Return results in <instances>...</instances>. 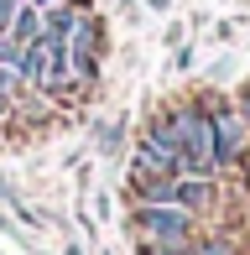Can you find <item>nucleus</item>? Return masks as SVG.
I'll use <instances>...</instances> for the list:
<instances>
[{
	"label": "nucleus",
	"instance_id": "1",
	"mask_svg": "<svg viewBox=\"0 0 250 255\" xmlns=\"http://www.w3.org/2000/svg\"><path fill=\"white\" fill-rule=\"evenodd\" d=\"M177 130V146H183V172H198V177H214L219 172V156H214V125L203 104H183V110L167 115Z\"/></svg>",
	"mask_w": 250,
	"mask_h": 255
},
{
	"label": "nucleus",
	"instance_id": "2",
	"mask_svg": "<svg viewBox=\"0 0 250 255\" xmlns=\"http://www.w3.org/2000/svg\"><path fill=\"white\" fill-rule=\"evenodd\" d=\"M130 224H135L141 240H151V245H162V250L193 245V214L183 203H141L130 214Z\"/></svg>",
	"mask_w": 250,
	"mask_h": 255
},
{
	"label": "nucleus",
	"instance_id": "3",
	"mask_svg": "<svg viewBox=\"0 0 250 255\" xmlns=\"http://www.w3.org/2000/svg\"><path fill=\"white\" fill-rule=\"evenodd\" d=\"M130 172H151V177H177L183 172V146H177V130L172 120H151L141 135V146H135V167Z\"/></svg>",
	"mask_w": 250,
	"mask_h": 255
},
{
	"label": "nucleus",
	"instance_id": "4",
	"mask_svg": "<svg viewBox=\"0 0 250 255\" xmlns=\"http://www.w3.org/2000/svg\"><path fill=\"white\" fill-rule=\"evenodd\" d=\"M203 110H209V125H214V156H219V167L240 161L245 156V135H250L240 104H230V99L214 94V99H203Z\"/></svg>",
	"mask_w": 250,
	"mask_h": 255
},
{
	"label": "nucleus",
	"instance_id": "5",
	"mask_svg": "<svg viewBox=\"0 0 250 255\" xmlns=\"http://www.w3.org/2000/svg\"><path fill=\"white\" fill-rule=\"evenodd\" d=\"M99 47H105V31H99V21L89 16V5H84L73 37H68V68H73V78H84V84L99 78Z\"/></svg>",
	"mask_w": 250,
	"mask_h": 255
},
{
	"label": "nucleus",
	"instance_id": "6",
	"mask_svg": "<svg viewBox=\"0 0 250 255\" xmlns=\"http://www.w3.org/2000/svg\"><path fill=\"white\" fill-rule=\"evenodd\" d=\"M16 73H21V84H26V89H47V84H52V47H47L42 37L26 42V47H21Z\"/></svg>",
	"mask_w": 250,
	"mask_h": 255
},
{
	"label": "nucleus",
	"instance_id": "7",
	"mask_svg": "<svg viewBox=\"0 0 250 255\" xmlns=\"http://www.w3.org/2000/svg\"><path fill=\"white\" fill-rule=\"evenodd\" d=\"M73 26H78V5H68V0L42 5V42H47V47H68Z\"/></svg>",
	"mask_w": 250,
	"mask_h": 255
},
{
	"label": "nucleus",
	"instance_id": "8",
	"mask_svg": "<svg viewBox=\"0 0 250 255\" xmlns=\"http://www.w3.org/2000/svg\"><path fill=\"white\" fill-rule=\"evenodd\" d=\"M214 177H198V172H177V193H172V203H183L188 214H203V208H214Z\"/></svg>",
	"mask_w": 250,
	"mask_h": 255
},
{
	"label": "nucleus",
	"instance_id": "9",
	"mask_svg": "<svg viewBox=\"0 0 250 255\" xmlns=\"http://www.w3.org/2000/svg\"><path fill=\"white\" fill-rule=\"evenodd\" d=\"M5 37H10V42H21V47H26V42H37V37H42V5L21 0L16 16H10V31H5Z\"/></svg>",
	"mask_w": 250,
	"mask_h": 255
},
{
	"label": "nucleus",
	"instance_id": "10",
	"mask_svg": "<svg viewBox=\"0 0 250 255\" xmlns=\"http://www.w3.org/2000/svg\"><path fill=\"white\" fill-rule=\"evenodd\" d=\"M188 255H235V240H193V245H188Z\"/></svg>",
	"mask_w": 250,
	"mask_h": 255
},
{
	"label": "nucleus",
	"instance_id": "11",
	"mask_svg": "<svg viewBox=\"0 0 250 255\" xmlns=\"http://www.w3.org/2000/svg\"><path fill=\"white\" fill-rule=\"evenodd\" d=\"M16 5H21V0H0V37L10 31V16H16Z\"/></svg>",
	"mask_w": 250,
	"mask_h": 255
},
{
	"label": "nucleus",
	"instance_id": "12",
	"mask_svg": "<svg viewBox=\"0 0 250 255\" xmlns=\"http://www.w3.org/2000/svg\"><path fill=\"white\" fill-rule=\"evenodd\" d=\"M99 146H105V151H115V146H120V125H105V130H99Z\"/></svg>",
	"mask_w": 250,
	"mask_h": 255
},
{
	"label": "nucleus",
	"instance_id": "13",
	"mask_svg": "<svg viewBox=\"0 0 250 255\" xmlns=\"http://www.w3.org/2000/svg\"><path fill=\"white\" fill-rule=\"evenodd\" d=\"M235 104H240V115H245V125H250V84H240V94H235Z\"/></svg>",
	"mask_w": 250,
	"mask_h": 255
},
{
	"label": "nucleus",
	"instance_id": "14",
	"mask_svg": "<svg viewBox=\"0 0 250 255\" xmlns=\"http://www.w3.org/2000/svg\"><path fill=\"white\" fill-rule=\"evenodd\" d=\"M146 5H151V10H167V0H146Z\"/></svg>",
	"mask_w": 250,
	"mask_h": 255
},
{
	"label": "nucleus",
	"instance_id": "15",
	"mask_svg": "<svg viewBox=\"0 0 250 255\" xmlns=\"http://www.w3.org/2000/svg\"><path fill=\"white\" fill-rule=\"evenodd\" d=\"M68 255H84V245H68Z\"/></svg>",
	"mask_w": 250,
	"mask_h": 255
},
{
	"label": "nucleus",
	"instance_id": "16",
	"mask_svg": "<svg viewBox=\"0 0 250 255\" xmlns=\"http://www.w3.org/2000/svg\"><path fill=\"white\" fill-rule=\"evenodd\" d=\"M31 5H58V0H31Z\"/></svg>",
	"mask_w": 250,
	"mask_h": 255
},
{
	"label": "nucleus",
	"instance_id": "17",
	"mask_svg": "<svg viewBox=\"0 0 250 255\" xmlns=\"http://www.w3.org/2000/svg\"><path fill=\"white\" fill-rule=\"evenodd\" d=\"M240 161H245V172H250V151H245V156H240Z\"/></svg>",
	"mask_w": 250,
	"mask_h": 255
}]
</instances>
